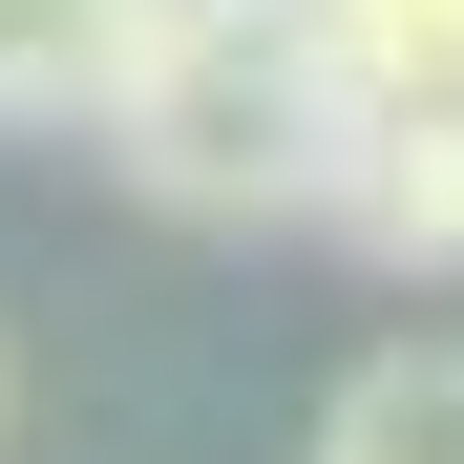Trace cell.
Returning a JSON list of instances; mask_svg holds the SVG:
<instances>
[{"label":"cell","instance_id":"6da1fadb","mask_svg":"<svg viewBox=\"0 0 464 464\" xmlns=\"http://www.w3.org/2000/svg\"><path fill=\"white\" fill-rule=\"evenodd\" d=\"M106 148H127V190L254 232V211H338L359 85H338L317 0H148V43H127V85H106Z\"/></svg>","mask_w":464,"mask_h":464},{"label":"cell","instance_id":"3957f363","mask_svg":"<svg viewBox=\"0 0 464 464\" xmlns=\"http://www.w3.org/2000/svg\"><path fill=\"white\" fill-rule=\"evenodd\" d=\"M359 127H464V0H317Z\"/></svg>","mask_w":464,"mask_h":464},{"label":"cell","instance_id":"277c9868","mask_svg":"<svg viewBox=\"0 0 464 464\" xmlns=\"http://www.w3.org/2000/svg\"><path fill=\"white\" fill-rule=\"evenodd\" d=\"M338 232H359V254H401V275H464V127H359Z\"/></svg>","mask_w":464,"mask_h":464},{"label":"cell","instance_id":"7a4b0ae2","mask_svg":"<svg viewBox=\"0 0 464 464\" xmlns=\"http://www.w3.org/2000/svg\"><path fill=\"white\" fill-rule=\"evenodd\" d=\"M148 0H0V127H106Z\"/></svg>","mask_w":464,"mask_h":464},{"label":"cell","instance_id":"5b68a950","mask_svg":"<svg viewBox=\"0 0 464 464\" xmlns=\"http://www.w3.org/2000/svg\"><path fill=\"white\" fill-rule=\"evenodd\" d=\"M317 464H464V338L359 359V380H338V422H317Z\"/></svg>","mask_w":464,"mask_h":464},{"label":"cell","instance_id":"8992f818","mask_svg":"<svg viewBox=\"0 0 464 464\" xmlns=\"http://www.w3.org/2000/svg\"><path fill=\"white\" fill-rule=\"evenodd\" d=\"M0 422H22V359H0Z\"/></svg>","mask_w":464,"mask_h":464}]
</instances>
